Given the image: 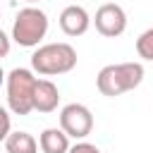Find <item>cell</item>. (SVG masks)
<instances>
[{"instance_id":"cell-10","label":"cell","mask_w":153,"mask_h":153,"mask_svg":"<svg viewBox=\"0 0 153 153\" xmlns=\"http://www.w3.org/2000/svg\"><path fill=\"white\" fill-rule=\"evenodd\" d=\"M38 141L29 131H12L7 139H2L5 153H38Z\"/></svg>"},{"instance_id":"cell-7","label":"cell","mask_w":153,"mask_h":153,"mask_svg":"<svg viewBox=\"0 0 153 153\" xmlns=\"http://www.w3.org/2000/svg\"><path fill=\"white\" fill-rule=\"evenodd\" d=\"M91 26V17L81 5H67L60 12V29L67 36H81Z\"/></svg>"},{"instance_id":"cell-4","label":"cell","mask_w":153,"mask_h":153,"mask_svg":"<svg viewBox=\"0 0 153 153\" xmlns=\"http://www.w3.org/2000/svg\"><path fill=\"white\" fill-rule=\"evenodd\" d=\"M48 33V14L41 7H24L17 12L12 24V38L22 48H36Z\"/></svg>"},{"instance_id":"cell-2","label":"cell","mask_w":153,"mask_h":153,"mask_svg":"<svg viewBox=\"0 0 153 153\" xmlns=\"http://www.w3.org/2000/svg\"><path fill=\"white\" fill-rule=\"evenodd\" d=\"M31 67L38 74L53 76V74H67L76 67V50L69 43H45L33 50Z\"/></svg>"},{"instance_id":"cell-5","label":"cell","mask_w":153,"mask_h":153,"mask_svg":"<svg viewBox=\"0 0 153 153\" xmlns=\"http://www.w3.org/2000/svg\"><path fill=\"white\" fill-rule=\"evenodd\" d=\"M60 127L69 134V139H86L93 129V115L81 103H69L60 110Z\"/></svg>"},{"instance_id":"cell-15","label":"cell","mask_w":153,"mask_h":153,"mask_svg":"<svg viewBox=\"0 0 153 153\" xmlns=\"http://www.w3.org/2000/svg\"><path fill=\"white\" fill-rule=\"evenodd\" d=\"M26 2H31V5H33V2H38V0H26Z\"/></svg>"},{"instance_id":"cell-12","label":"cell","mask_w":153,"mask_h":153,"mask_svg":"<svg viewBox=\"0 0 153 153\" xmlns=\"http://www.w3.org/2000/svg\"><path fill=\"white\" fill-rule=\"evenodd\" d=\"M67 153H100V148L93 146V143H88V141H79V143H74Z\"/></svg>"},{"instance_id":"cell-11","label":"cell","mask_w":153,"mask_h":153,"mask_svg":"<svg viewBox=\"0 0 153 153\" xmlns=\"http://www.w3.org/2000/svg\"><path fill=\"white\" fill-rule=\"evenodd\" d=\"M136 53H139V57L153 62V26L146 29V31L136 38Z\"/></svg>"},{"instance_id":"cell-13","label":"cell","mask_w":153,"mask_h":153,"mask_svg":"<svg viewBox=\"0 0 153 153\" xmlns=\"http://www.w3.org/2000/svg\"><path fill=\"white\" fill-rule=\"evenodd\" d=\"M0 117H2V134H0V136L7 139V136L12 134V131H10V112H7V110H0Z\"/></svg>"},{"instance_id":"cell-3","label":"cell","mask_w":153,"mask_h":153,"mask_svg":"<svg viewBox=\"0 0 153 153\" xmlns=\"http://www.w3.org/2000/svg\"><path fill=\"white\" fill-rule=\"evenodd\" d=\"M38 79L26 67H14L7 74L5 88H7V108L14 115H29L33 110V91Z\"/></svg>"},{"instance_id":"cell-6","label":"cell","mask_w":153,"mask_h":153,"mask_svg":"<svg viewBox=\"0 0 153 153\" xmlns=\"http://www.w3.org/2000/svg\"><path fill=\"white\" fill-rule=\"evenodd\" d=\"M93 24H96V31L105 38H117L124 33L127 29V14L124 10L117 5V2H105L96 10V17H93Z\"/></svg>"},{"instance_id":"cell-1","label":"cell","mask_w":153,"mask_h":153,"mask_svg":"<svg viewBox=\"0 0 153 153\" xmlns=\"http://www.w3.org/2000/svg\"><path fill=\"white\" fill-rule=\"evenodd\" d=\"M143 81V65L141 62H120V65H105L98 76L96 86L103 96L115 98L127 91H134Z\"/></svg>"},{"instance_id":"cell-14","label":"cell","mask_w":153,"mask_h":153,"mask_svg":"<svg viewBox=\"0 0 153 153\" xmlns=\"http://www.w3.org/2000/svg\"><path fill=\"white\" fill-rule=\"evenodd\" d=\"M0 41H2V50H0V55L7 57V53H10V36L2 31V33H0Z\"/></svg>"},{"instance_id":"cell-9","label":"cell","mask_w":153,"mask_h":153,"mask_svg":"<svg viewBox=\"0 0 153 153\" xmlns=\"http://www.w3.org/2000/svg\"><path fill=\"white\" fill-rule=\"evenodd\" d=\"M38 143H41L43 153H67L72 148L69 146V134L62 127H48V129H43L41 136H38Z\"/></svg>"},{"instance_id":"cell-8","label":"cell","mask_w":153,"mask_h":153,"mask_svg":"<svg viewBox=\"0 0 153 153\" xmlns=\"http://www.w3.org/2000/svg\"><path fill=\"white\" fill-rule=\"evenodd\" d=\"M60 103V91L50 79H38L33 91V110L38 112H53Z\"/></svg>"}]
</instances>
